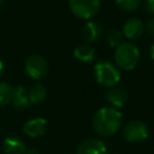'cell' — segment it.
<instances>
[{"label":"cell","instance_id":"6da1fadb","mask_svg":"<svg viewBox=\"0 0 154 154\" xmlns=\"http://www.w3.org/2000/svg\"><path fill=\"white\" fill-rule=\"evenodd\" d=\"M123 123L122 112L114 107H102L93 117V128L101 136L114 135Z\"/></svg>","mask_w":154,"mask_h":154},{"label":"cell","instance_id":"7a4b0ae2","mask_svg":"<svg viewBox=\"0 0 154 154\" xmlns=\"http://www.w3.org/2000/svg\"><path fill=\"white\" fill-rule=\"evenodd\" d=\"M114 59L120 69L130 71L134 70L140 61V51L131 42H122L116 47Z\"/></svg>","mask_w":154,"mask_h":154},{"label":"cell","instance_id":"3957f363","mask_svg":"<svg viewBox=\"0 0 154 154\" xmlns=\"http://www.w3.org/2000/svg\"><path fill=\"white\" fill-rule=\"evenodd\" d=\"M94 77L96 82L103 87H116L120 81L118 69L109 61L101 60L94 66Z\"/></svg>","mask_w":154,"mask_h":154},{"label":"cell","instance_id":"277c9868","mask_svg":"<svg viewBox=\"0 0 154 154\" xmlns=\"http://www.w3.org/2000/svg\"><path fill=\"white\" fill-rule=\"evenodd\" d=\"M100 0H69L71 12L79 19L90 20L100 10Z\"/></svg>","mask_w":154,"mask_h":154},{"label":"cell","instance_id":"5b68a950","mask_svg":"<svg viewBox=\"0 0 154 154\" xmlns=\"http://www.w3.org/2000/svg\"><path fill=\"white\" fill-rule=\"evenodd\" d=\"M24 70L29 77L34 79H42L48 73V63L43 57L32 54L26 58L24 63Z\"/></svg>","mask_w":154,"mask_h":154},{"label":"cell","instance_id":"8992f818","mask_svg":"<svg viewBox=\"0 0 154 154\" xmlns=\"http://www.w3.org/2000/svg\"><path fill=\"white\" fill-rule=\"evenodd\" d=\"M124 137L131 143L142 142L148 137V128L141 120H131L124 128Z\"/></svg>","mask_w":154,"mask_h":154},{"label":"cell","instance_id":"52a82bcc","mask_svg":"<svg viewBox=\"0 0 154 154\" xmlns=\"http://www.w3.org/2000/svg\"><path fill=\"white\" fill-rule=\"evenodd\" d=\"M143 31H144V23L140 18L132 17L124 23L122 34L130 41H135L142 36Z\"/></svg>","mask_w":154,"mask_h":154},{"label":"cell","instance_id":"ba28073f","mask_svg":"<svg viewBox=\"0 0 154 154\" xmlns=\"http://www.w3.org/2000/svg\"><path fill=\"white\" fill-rule=\"evenodd\" d=\"M47 130V120L45 118H32L23 125V132L30 138H37L45 135Z\"/></svg>","mask_w":154,"mask_h":154},{"label":"cell","instance_id":"9c48e42d","mask_svg":"<svg viewBox=\"0 0 154 154\" xmlns=\"http://www.w3.org/2000/svg\"><path fill=\"white\" fill-rule=\"evenodd\" d=\"M76 154H107V148L101 140L88 138L79 144Z\"/></svg>","mask_w":154,"mask_h":154},{"label":"cell","instance_id":"30bf717a","mask_svg":"<svg viewBox=\"0 0 154 154\" xmlns=\"http://www.w3.org/2000/svg\"><path fill=\"white\" fill-rule=\"evenodd\" d=\"M106 100L114 108H120L128 101V93L125 89H123L120 87H112L106 93Z\"/></svg>","mask_w":154,"mask_h":154},{"label":"cell","instance_id":"8fae6325","mask_svg":"<svg viewBox=\"0 0 154 154\" xmlns=\"http://www.w3.org/2000/svg\"><path fill=\"white\" fill-rule=\"evenodd\" d=\"M82 34H83V37L87 42H96L101 35H102V28L101 25L95 22V20H88L84 26H83V30H82Z\"/></svg>","mask_w":154,"mask_h":154},{"label":"cell","instance_id":"7c38bea8","mask_svg":"<svg viewBox=\"0 0 154 154\" xmlns=\"http://www.w3.org/2000/svg\"><path fill=\"white\" fill-rule=\"evenodd\" d=\"M11 102L13 103L14 108H17V109L26 108L30 105L29 91L26 90V88L23 85H18V87L13 88V96H12Z\"/></svg>","mask_w":154,"mask_h":154},{"label":"cell","instance_id":"4fadbf2b","mask_svg":"<svg viewBox=\"0 0 154 154\" xmlns=\"http://www.w3.org/2000/svg\"><path fill=\"white\" fill-rule=\"evenodd\" d=\"M2 148L5 154H24L26 150L24 142L14 136L5 138L2 143Z\"/></svg>","mask_w":154,"mask_h":154},{"label":"cell","instance_id":"5bb4252c","mask_svg":"<svg viewBox=\"0 0 154 154\" xmlns=\"http://www.w3.org/2000/svg\"><path fill=\"white\" fill-rule=\"evenodd\" d=\"M73 57L82 61V63H91L95 58H96V51L94 47L89 46V45H81L78 47L75 48L73 51Z\"/></svg>","mask_w":154,"mask_h":154},{"label":"cell","instance_id":"9a60e30c","mask_svg":"<svg viewBox=\"0 0 154 154\" xmlns=\"http://www.w3.org/2000/svg\"><path fill=\"white\" fill-rule=\"evenodd\" d=\"M46 95H47V89L43 84L41 83H37L35 85H32L29 90V100H30V103H41L45 101L46 99Z\"/></svg>","mask_w":154,"mask_h":154},{"label":"cell","instance_id":"2e32d148","mask_svg":"<svg viewBox=\"0 0 154 154\" xmlns=\"http://www.w3.org/2000/svg\"><path fill=\"white\" fill-rule=\"evenodd\" d=\"M13 88L7 82H0V107L7 106L12 101Z\"/></svg>","mask_w":154,"mask_h":154},{"label":"cell","instance_id":"e0dca14e","mask_svg":"<svg viewBox=\"0 0 154 154\" xmlns=\"http://www.w3.org/2000/svg\"><path fill=\"white\" fill-rule=\"evenodd\" d=\"M116 4L122 11L134 12L140 7L142 0H116Z\"/></svg>","mask_w":154,"mask_h":154},{"label":"cell","instance_id":"ac0fdd59","mask_svg":"<svg viewBox=\"0 0 154 154\" xmlns=\"http://www.w3.org/2000/svg\"><path fill=\"white\" fill-rule=\"evenodd\" d=\"M106 42L111 47L119 46L122 43V32L119 30H116V29L108 30L106 34Z\"/></svg>","mask_w":154,"mask_h":154},{"label":"cell","instance_id":"d6986e66","mask_svg":"<svg viewBox=\"0 0 154 154\" xmlns=\"http://www.w3.org/2000/svg\"><path fill=\"white\" fill-rule=\"evenodd\" d=\"M144 11L147 14L154 16V0H144Z\"/></svg>","mask_w":154,"mask_h":154},{"label":"cell","instance_id":"ffe728a7","mask_svg":"<svg viewBox=\"0 0 154 154\" xmlns=\"http://www.w3.org/2000/svg\"><path fill=\"white\" fill-rule=\"evenodd\" d=\"M144 30H147L148 34H150L152 36H154V17L149 18L147 20V23L144 24Z\"/></svg>","mask_w":154,"mask_h":154},{"label":"cell","instance_id":"44dd1931","mask_svg":"<svg viewBox=\"0 0 154 154\" xmlns=\"http://www.w3.org/2000/svg\"><path fill=\"white\" fill-rule=\"evenodd\" d=\"M150 57H152V59L154 60V42H153L152 46H150Z\"/></svg>","mask_w":154,"mask_h":154},{"label":"cell","instance_id":"7402d4cb","mask_svg":"<svg viewBox=\"0 0 154 154\" xmlns=\"http://www.w3.org/2000/svg\"><path fill=\"white\" fill-rule=\"evenodd\" d=\"M2 72H4V63H2V60L0 59V76L2 75Z\"/></svg>","mask_w":154,"mask_h":154},{"label":"cell","instance_id":"603a6c76","mask_svg":"<svg viewBox=\"0 0 154 154\" xmlns=\"http://www.w3.org/2000/svg\"><path fill=\"white\" fill-rule=\"evenodd\" d=\"M5 1H6V0H0V7H1V6L5 4Z\"/></svg>","mask_w":154,"mask_h":154}]
</instances>
